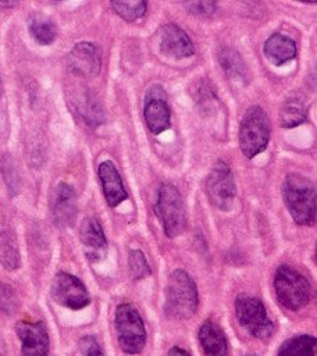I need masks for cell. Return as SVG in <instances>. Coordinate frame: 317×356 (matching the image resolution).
I'll return each instance as SVG.
<instances>
[{"label": "cell", "mask_w": 317, "mask_h": 356, "mask_svg": "<svg viewBox=\"0 0 317 356\" xmlns=\"http://www.w3.org/2000/svg\"><path fill=\"white\" fill-rule=\"evenodd\" d=\"M282 197L293 221L299 225H311L316 221V186L296 172L288 174L282 185Z\"/></svg>", "instance_id": "obj_1"}, {"label": "cell", "mask_w": 317, "mask_h": 356, "mask_svg": "<svg viewBox=\"0 0 317 356\" xmlns=\"http://www.w3.org/2000/svg\"><path fill=\"white\" fill-rule=\"evenodd\" d=\"M199 306L197 288L184 270H175L165 285L164 313L172 320L190 318Z\"/></svg>", "instance_id": "obj_2"}, {"label": "cell", "mask_w": 317, "mask_h": 356, "mask_svg": "<svg viewBox=\"0 0 317 356\" xmlns=\"http://www.w3.org/2000/svg\"><path fill=\"white\" fill-rule=\"evenodd\" d=\"M154 213L168 238L179 236L188 225L186 209L179 191L171 184H163L156 196Z\"/></svg>", "instance_id": "obj_3"}, {"label": "cell", "mask_w": 317, "mask_h": 356, "mask_svg": "<svg viewBox=\"0 0 317 356\" xmlns=\"http://www.w3.org/2000/svg\"><path fill=\"white\" fill-rule=\"evenodd\" d=\"M274 289L278 302L289 310H299L304 307L311 296V286L307 278L286 264L277 268Z\"/></svg>", "instance_id": "obj_4"}, {"label": "cell", "mask_w": 317, "mask_h": 356, "mask_svg": "<svg viewBox=\"0 0 317 356\" xmlns=\"http://www.w3.org/2000/svg\"><path fill=\"white\" fill-rule=\"evenodd\" d=\"M270 139V121L259 106L249 107L239 125V146L242 153L252 159L266 150Z\"/></svg>", "instance_id": "obj_5"}, {"label": "cell", "mask_w": 317, "mask_h": 356, "mask_svg": "<svg viewBox=\"0 0 317 356\" xmlns=\"http://www.w3.org/2000/svg\"><path fill=\"white\" fill-rule=\"evenodd\" d=\"M115 332L120 348L128 355H138L146 343V330L143 320L131 303H122L115 309Z\"/></svg>", "instance_id": "obj_6"}, {"label": "cell", "mask_w": 317, "mask_h": 356, "mask_svg": "<svg viewBox=\"0 0 317 356\" xmlns=\"http://www.w3.org/2000/svg\"><path fill=\"white\" fill-rule=\"evenodd\" d=\"M235 313L239 324L252 337L266 341L274 334V324L259 298L238 295L235 299Z\"/></svg>", "instance_id": "obj_7"}, {"label": "cell", "mask_w": 317, "mask_h": 356, "mask_svg": "<svg viewBox=\"0 0 317 356\" xmlns=\"http://www.w3.org/2000/svg\"><path fill=\"white\" fill-rule=\"evenodd\" d=\"M209 202L220 209L229 210L236 196V185L231 168L224 161H216L206 179Z\"/></svg>", "instance_id": "obj_8"}, {"label": "cell", "mask_w": 317, "mask_h": 356, "mask_svg": "<svg viewBox=\"0 0 317 356\" xmlns=\"http://www.w3.org/2000/svg\"><path fill=\"white\" fill-rule=\"evenodd\" d=\"M50 293L56 303L72 310L83 309L90 303V298L83 282L78 277L63 271L54 275Z\"/></svg>", "instance_id": "obj_9"}, {"label": "cell", "mask_w": 317, "mask_h": 356, "mask_svg": "<svg viewBox=\"0 0 317 356\" xmlns=\"http://www.w3.org/2000/svg\"><path fill=\"white\" fill-rule=\"evenodd\" d=\"M145 121L152 134L158 135L171 125V114L167 104V95L161 85H153L145 93Z\"/></svg>", "instance_id": "obj_10"}, {"label": "cell", "mask_w": 317, "mask_h": 356, "mask_svg": "<svg viewBox=\"0 0 317 356\" xmlns=\"http://www.w3.org/2000/svg\"><path fill=\"white\" fill-rule=\"evenodd\" d=\"M50 211L53 221L60 228L72 227L76 220V195L71 185L58 182L50 196Z\"/></svg>", "instance_id": "obj_11"}, {"label": "cell", "mask_w": 317, "mask_h": 356, "mask_svg": "<svg viewBox=\"0 0 317 356\" xmlns=\"http://www.w3.org/2000/svg\"><path fill=\"white\" fill-rule=\"evenodd\" d=\"M67 63L71 72L78 76H97L101 68L100 50L95 43L90 42L76 43L68 53Z\"/></svg>", "instance_id": "obj_12"}, {"label": "cell", "mask_w": 317, "mask_h": 356, "mask_svg": "<svg viewBox=\"0 0 317 356\" xmlns=\"http://www.w3.org/2000/svg\"><path fill=\"white\" fill-rule=\"evenodd\" d=\"M15 332L21 341L22 356H49V335L42 321H19Z\"/></svg>", "instance_id": "obj_13"}, {"label": "cell", "mask_w": 317, "mask_h": 356, "mask_svg": "<svg viewBox=\"0 0 317 356\" xmlns=\"http://www.w3.org/2000/svg\"><path fill=\"white\" fill-rule=\"evenodd\" d=\"M158 46L163 54L174 58L189 57L195 47L189 36L175 24H167L158 31Z\"/></svg>", "instance_id": "obj_14"}, {"label": "cell", "mask_w": 317, "mask_h": 356, "mask_svg": "<svg viewBox=\"0 0 317 356\" xmlns=\"http://www.w3.org/2000/svg\"><path fill=\"white\" fill-rule=\"evenodd\" d=\"M97 174H99V179L101 182V188H103L106 202L110 207L118 206L120 203H122L128 197V193L124 188L121 175L117 171L113 161H110V160L101 161L99 164Z\"/></svg>", "instance_id": "obj_15"}, {"label": "cell", "mask_w": 317, "mask_h": 356, "mask_svg": "<svg viewBox=\"0 0 317 356\" xmlns=\"http://www.w3.org/2000/svg\"><path fill=\"white\" fill-rule=\"evenodd\" d=\"M79 238L86 249V257L89 260L97 261L103 259L107 248V239L99 220L95 217L85 218L81 224Z\"/></svg>", "instance_id": "obj_16"}, {"label": "cell", "mask_w": 317, "mask_h": 356, "mask_svg": "<svg viewBox=\"0 0 317 356\" xmlns=\"http://www.w3.org/2000/svg\"><path fill=\"white\" fill-rule=\"evenodd\" d=\"M199 342L204 356H228V341L221 330L213 321H204L199 330Z\"/></svg>", "instance_id": "obj_17"}, {"label": "cell", "mask_w": 317, "mask_h": 356, "mask_svg": "<svg viewBox=\"0 0 317 356\" xmlns=\"http://www.w3.org/2000/svg\"><path fill=\"white\" fill-rule=\"evenodd\" d=\"M264 56L277 67L284 65L296 56L295 42L281 33H273L264 43Z\"/></svg>", "instance_id": "obj_18"}, {"label": "cell", "mask_w": 317, "mask_h": 356, "mask_svg": "<svg viewBox=\"0 0 317 356\" xmlns=\"http://www.w3.org/2000/svg\"><path fill=\"white\" fill-rule=\"evenodd\" d=\"M218 63L224 70L225 75L238 83H246L249 79V72L246 64L243 63L241 54L234 47H222L218 51Z\"/></svg>", "instance_id": "obj_19"}, {"label": "cell", "mask_w": 317, "mask_h": 356, "mask_svg": "<svg viewBox=\"0 0 317 356\" xmlns=\"http://www.w3.org/2000/svg\"><path fill=\"white\" fill-rule=\"evenodd\" d=\"M28 29L32 38L40 44H51L57 38V28L56 25L46 17L33 14L28 19Z\"/></svg>", "instance_id": "obj_20"}, {"label": "cell", "mask_w": 317, "mask_h": 356, "mask_svg": "<svg viewBox=\"0 0 317 356\" xmlns=\"http://www.w3.org/2000/svg\"><path fill=\"white\" fill-rule=\"evenodd\" d=\"M316 338L298 335L286 339L278 349V356H313L316 352Z\"/></svg>", "instance_id": "obj_21"}, {"label": "cell", "mask_w": 317, "mask_h": 356, "mask_svg": "<svg viewBox=\"0 0 317 356\" xmlns=\"http://www.w3.org/2000/svg\"><path fill=\"white\" fill-rule=\"evenodd\" d=\"M306 121V108L298 99H288L279 113V122L284 128H293Z\"/></svg>", "instance_id": "obj_22"}, {"label": "cell", "mask_w": 317, "mask_h": 356, "mask_svg": "<svg viewBox=\"0 0 317 356\" xmlns=\"http://www.w3.org/2000/svg\"><path fill=\"white\" fill-rule=\"evenodd\" d=\"M0 264L8 271L19 267V253L15 241L7 231H0Z\"/></svg>", "instance_id": "obj_23"}, {"label": "cell", "mask_w": 317, "mask_h": 356, "mask_svg": "<svg viewBox=\"0 0 317 356\" xmlns=\"http://www.w3.org/2000/svg\"><path fill=\"white\" fill-rule=\"evenodd\" d=\"M76 110L89 125H99L103 121V111L89 95H85L78 100Z\"/></svg>", "instance_id": "obj_24"}, {"label": "cell", "mask_w": 317, "mask_h": 356, "mask_svg": "<svg viewBox=\"0 0 317 356\" xmlns=\"http://www.w3.org/2000/svg\"><path fill=\"white\" fill-rule=\"evenodd\" d=\"M146 1H111L114 11L128 22L139 19L146 13Z\"/></svg>", "instance_id": "obj_25"}, {"label": "cell", "mask_w": 317, "mask_h": 356, "mask_svg": "<svg viewBox=\"0 0 317 356\" xmlns=\"http://www.w3.org/2000/svg\"><path fill=\"white\" fill-rule=\"evenodd\" d=\"M128 266H129V271L133 280H142L146 278L147 275H150L152 270L150 266L143 254V252L135 249L129 252L128 256Z\"/></svg>", "instance_id": "obj_26"}, {"label": "cell", "mask_w": 317, "mask_h": 356, "mask_svg": "<svg viewBox=\"0 0 317 356\" xmlns=\"http://www.w3.org/2000/svg\"><path fill=\"white\" fill-rule=\"evenodd\" d=\"M0 171L4 178L6 185L8 188V192L13 196H15L19 192V177H18V172L15 170L13 160L8 156H4L0 160Z\"/></svg>", "instance_id": "obj_27"}, {"label": "cell", "mask_w": 317, "mask_h": 356, "mask_svg": "<svg viewBox=\"0 0 317 356\" xmlns=\"http://www.w3.org/2000/svg\"><path fill=\"white\" fill-rule=\"evenodd\" d=\"M18 309V298L15 291L7 285L0 282V310L6 314H13Z\"/></svg>", "instance_id": "obj_28"}, {"label": "cell", "mask_w": 317, "mask_h": 356, "mask_svg": "<svg viewBox=\"0 0 317 356\" xmlns=\"http://www.w3.org/2000/svg\"><path fill=\"white\" fill-rule=\"evenodd\" d=\"M78 346H79L82 356H104L101 346L99 345L96 338L92 335H86V337L81 338Z\"/></svg>", "instance_id": "obj_29"}, {"label": "cell", "mask_w": 317, "mask_h": 356, "mask_svg": "<svg viewBox=\"0 0 317 356\" xmlns=\"http://www.w3.org/2000/svg\"><path fill=\"white\" fill-rule=\"evenodd\" d=\"M186 10L199 17H209L216 11V3L214 1H189L185 3Z\"/></svg>", "instance_id": "obj_30"}, {"label": "cell", "mask_w": 317, "mask_h": 356, "mask_svg": "<svg viewBox=\"0 0 317 356\" xmlns=\"http://www.w3.org/2000/svg\"><path fill=\"white\" fill-rule=\"evenodd\" d=\"M167 356H192L186 349H182V348H178V346H174L168 350V355Z\"/></svg>", "instance_id": "obj_31"}, {"label": "cell", "mask_w": 317, "mask_h": 356, "mask_svg": "<svg viewBox=\"0 0 317 356\" xmlns=\"http://www.w3.org/2000/svg\"><path fill=\"white\" fill-rule=\"evenodd\" d=\"M245 356H256V355H245Z\"/></svg>", "instance_id": "obj_32"}]
</instances>
